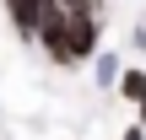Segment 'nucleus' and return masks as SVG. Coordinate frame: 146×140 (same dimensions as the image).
<instances>
[{
  "label": "nucleus",
  "instance_id": "nucleus-1",
  "mask_svg": "<svg viewBox=\"0 0 146 140\" xmlns=\"http://www.w3.org/2000/svg\"><path fill=\"white\" fill-rule=\"evenodd\" d=\"M65 49H70V59H81V54H92L98 49V22L76 5L70 11V22H65Z\"/></svg>",
  "mask_w": 146,
  "mask_h": 140
},
{
  "label": "nucleus",
  "instance_id": "nucleus-2",
  "mask_svg": "<svg viewBox=\"0 0 146 140\" xmlns=\"http://www.w3.org/2000/svg\"><path fill=\"white\" fill-rule=\"evenodd\" d=\"M11 5V22L22 38H38V16H43V0H5Z\"/></svg>",
  "mask_w": 146,
  "mask_h": 140
},
{
  "label": "nucleus",
  "instance_id": "nucleus-3",
  "mask_svg": "<svg viewBox=\"0 0 146 140\" xmlns=\"http://www.w3.org/2000/svg\"><path fill=\"white\" fill-rule=\"evenodd\" d=\"M119 92L141 103V97H146V76H141V70H130V76H119Z\"/></svg>",
  "mask_w": 146,
  "mask_h": 140
},
{
  "label": "nucleus",
  "instance_id": "nucleus-4",
  "mask_svg": "<svg viewBox=\"0 0 146 140\" xmlns=\"http://www.w3.org/2000/svg\"><path fill=\"white\" fill-rule=\"evenodd\" d=\"M114 76H119V59H114V54H108V59H98V81H103V86H108V81H114Z\"/></svg>",
  "mask_w": 146,
  "mask_h": 140
},
{
  "label": "nucleus",
  "instance_id": "nucleus-5",
  "mask_svg": "<svg viewBox=\"0 0 146 140\" xmlns=\"http://www.w3.org/2000/svg\"><path fill=\"white\" fill-rule=\"evenodd\" d=\"M125 140H146V135H141V129H130V135H125Z\"/></svg>",
  "mask_w": 146,
  "mask_h": 140
},
{
  "label": "nucleus",
  "instance_id": "nucleus-6",
  "mask_svg": "<svg viewBox=\"0 0 146 140\" xmlns=\"http://www.w3.org/2000/svg\"><path fill=\"white\" fill-rule=\"evenodd\" d=\"M141 119H146V97H141Z\"/></svg>",
  "mask_w": 146,
  "mask_h": 140
}]
</instances>
